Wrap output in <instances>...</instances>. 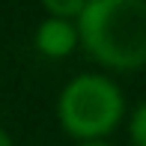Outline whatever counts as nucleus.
Returning a JSON list of instances; mask_svg holds the SVG:
<instances>
[{"mask_svg": "<svg viewBox=\"0 0 146 146\" xmlns=\"http://www.w3.org/2000/svg\"><path fill=\"white\" fill-rule=\"evenodd\" d=\"M87 9V0H48L45 3V15L63 18V21H78Z\"/></svg>", "mask_w": 146, "mask_h": 146, "instance_id": "nucleus-4", "label": "nucleus"}, {"mask_svg": "<svg viewBox=\"0 0 146 146\" xmlns=\"http://www.w3.org/2000/svg\"><path fill=\"white\" fill-rule=\"evenodd\" d=\"M78 146H110V143H98V140H90V143H78Z\"/></svg>", "mask_w": 146, "mask_h": 146, "instance_id": "nucleus-7", "label": "nucleus"}, {"mask_svg": "<svg viewBox=\"0 0 146 146\" xmlns=\"http://www.w3.org/2000/svg\"><path fill=\"white\" fill-rule=\"evenodd\" d=\"M0 146H12V137L3 131V125H0Z\"/></svg>", "mask_w": 146, "mask_h": 146, "instance_id": "nucleus-6", "label": "nucleus"}, {"mask_svg": "<svg viewBox=\"0 0 146 146\" xmlns=\"http://www.w3.org/2000/svg\"><path fill=\"white\" fill-rule=\"evenodd\" d=\"M128 134L134 140V146H146V102H140L134 108V113L128 119Z\"/></svg>", "mask_w": 146, "mask_h": 146, "instance_id": "nucleus-5", "label": "nucleus"}, {"mask_svg": "<svg viewBox=\"0 0 146 146\" xmlns=\"http://www.w3.org/2000/svg\"><path fill=\"white\" fill-rule=\"evenodd\" d=\"M78 33L90 57L108 69L146 66V0H87Z\"/></svg>", "mask_w": 146, "mask_h": 146, "instance_id": "nucleus-1", "label": "nucleus"}, {"mask_svg": "<svg viewBox=\"0 0 146 146\" xmlns=\"http://www.w3.org/2000/svg\"><path fill=\"white\" fill-rule=\"evenodd\" d=\"M122 113H125L122 90L108 75H96V72L72 78L63 87L60 102H57L60 125L72 137L87 140V143L113 131Z\"/></svg>", "mask_w": 146, "mask_h": 146, "instance_id": "nucleus-2", "label": "nucleus"}, {"mask_svg": "<svg viewBox=\"0 0 146 146\" xmlns=\"http://www.w3.org/2000/svg\"><path fill=\"white\" fill-rule=\"evenodd\" d=\"M78 42H81L78 21H63V18L45 15L42 24L36 27V48L45 57H69Z\"/></svg>", "mask_w": 146, "mask_h": 146, "instance_id": "nucleus-3", "label": "nucleus"}]
</instances>
